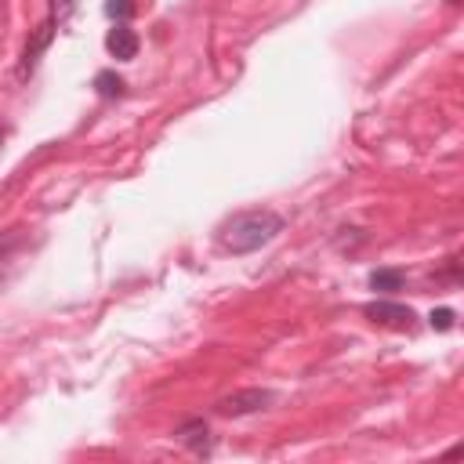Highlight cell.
<instances>
[{
    "label": "cell",
    "mask_w": 464,
    "mask_h": 464,
    "mask_svg": "<svg viewBox=\"0 0 464 464\" xmlns=\"http://www.w3.org/2000/svg\"><path fill=\"white\" fill-rule=\"evenodd\" d=\"M283 232V218L276 210H239L218 228V243L228 254H254L268 246Z\"/></svg>",
    "instance_id": "6da1fadb"
},
{
    "label": "cell",
    "mask_w": 464,
    "mask_h": 464,
    "mask_svg": "<svg viewBox=\"0 0 464 464\" xmlns=\"http://www.w3.org/2000/svg\"><path fill=\"white\" fill-rule=\"evenodd\" d=\"M174 439H178L181 446H188L192 453H210V428H207L203 417H192V420L178 424V428H174Z\"/></svg>",
    "instance_id": "8992f818"
},
{
    "label": "cell",
    "mask_w": 464,
    "mask_h": 464,
    "mask_svg": "<svg viewBox=\"0 0 464 464\" xmlns=\"http://www.w3.org/2000/svg\"><path fill=\"white\" fill-rule=\"evenodd\" d=\"M272 399H276V395H272L268 388H239V392H232V395H221V399L214 402V413H218V417H246V413L265 410Z\"/></svg>",
    "instance_id": "7a4b0ae2"
},
{
    "label": "cell",
    "mask_w": 464,
    "mask_h": 464,
    "mask_svg": "<svg viewBox=\"0 0 464 464\" xmlns=\"http://www.w3.org/2000/svg\"><path fill=\"white\" fill-rule=\"evenodd\" d=\"M51 36H54V22H51V18H44V22L36 25V33L25 40V51H22V62H18V80H29V76L36 72V65H40V54L47 51Z\"/></svg>",
    "instance_id": "3957f363"
},
{
    "label": "cell",
    "mask_w": 464,
    "mask_h": 464,
    "mask_svg": "<svg viewBox=\"0 0 464 464\" xmlns=\"http://www.w3.org/2000/svg\"><path fill=\"white\" fill-rule=\"evenodd\" d=\"M94 87H98L102 98H120V94H123V80H120L116 72H109V69L94 76Z\"/></svg>",
    "instance_id": "ba28073f"
},
{
    "label": "cell",
    "mask_w": 464,
    "mask_h": 464,
    "mask_svg": "<svg viewBox=\"0 0 464 464\" xmlns=\"http://www.w3.org/2000/svg\"><path fill=\"white\" fill-rule=\"evenodd\" d=\"M402 272L399 268H377V272H370V286L373 290H381V294H392V290H399L402 286Z\"/></svg>",
    "instance_id": "52a82bcc"
},
{
    "label": "cell",
    "mask_w": 464,
    "mask_h": 464,
    "mask_svg": "<svg viewBox=\"0 0 464 464\" xmlns=\"http://www.w3.org/2000/svg\"><path fill=\"white\" fill-rule=\"evenodd\" d=\"M72 4H76V0H51V14H47V18H51L54 25H62V22L69 18V11H72Z\"/></svg>",
    "instance_id": "30bf717a"
},
{
    "label": "cell",
    "mask_w": 464,
    "mask_h": 464,
    "mask_svg": "<svg viewBox=\"0 0 464 464\" xmlns=\"http://www.w3.org/2000/svg\"><path fill=\"white\" fill-rule=\"evenodd\" d=\"M4 134H7V130H4V127H0V149H4Z\"/></svg>",
    "instance_id": "7c38bea8"
},
{
    "label": "cell",
    "mask_w": 464,
    "mask_h": 464,
    "mask_svg": "<svg viewBox=\"0 0 464 464\" xmlns=\"http://www.w3.org/2000/svg\"><path fill=\"white\" fill-rule=\"evenodd\" d=\"M105 51L120 62H130L138 54V33L127 25V22H116L109 33H105Z\"/></svg>",
    "instance_id": "5b68a950"
},
{
    "label": "cell",
    "mask_w": 464,
    "mask_h": 464,
    "mask_svg": "<svg viewBox=\"0 0 464 464\" xmlns=\"http://www.w3.org/2000/svg\"><path fill=\"white\" fill-rule=\"evenodd\" d=\"M446 4H460V0H446Z\"/></svg>",
    "instance_id": "4fadbf2b"
},
{
    "label": "cell",
    "mask_w": 464,
    "mask_h": 464,
    "mask_svg": "<svg viewBox=\"0 0 464 464\" xmlns=\"http://www.w3.org/2000/svg\"><path fill=\"white\" fill-rule=\"evenodd\" d=\"M373 323H384V326H395V330H413V308L410 304H399V301H370L362 308Z\"/></svg>",
    "instance_id": "277c9868"
},
{
    "label": "cell",
    "mask_w": 464,
    "mask_h": 464,
    "mask_svg": "<svg viewBox=\"0 0 464 464\" xmlns=\"http://www.w3.org/2000/svg\"><path fill=\"white\" fill-rule=\"evenodd\" d=\"M428 323H431L435 330H450V326H453V312H450V308H439V312L428 315Z\"/></svg>",
    "instance_id": "8fae6325"
},
{
    "label": "cell",
    "mask_w": 464,
    "mask_h": 464,
    "mask_svg": "<svg viewBox=\"0 0 464 464\" xmlns=\"http://www.w3.org/2000/svg\"><path fill=\"white\" fill-rule=\"evenodd\" d=\"M105 14L116 22H127L134 14V0H105Z\"/></svg>",
    "instance_id": "9c48e42d"
}]
</instances>
